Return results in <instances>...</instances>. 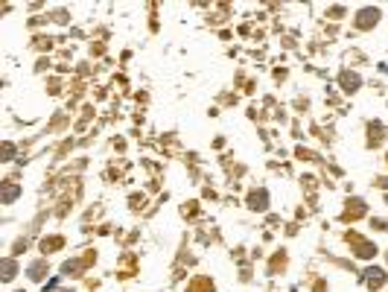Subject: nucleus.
Returning <instances> with one entry per match:
<instances>
[{
    "instance_id": "obj_1",
    "label": "nucleus",
    "mask_w": 388,
    "mask_h": 292,
    "mask_svg": "<svg viewBox=\"0 0 388 292\" xmlns=\"http://www.w3.org/2000/svg\"><path fill=\"white\" fill-rule=\"evenodd\" d=\"M347 240L356 245V257H374V254H376V245H371V243H365V240H359L356 234H350Z\"/></svg>"
},
{
    "instance_id": "obj_2",
    "label": "nucleus",
    "mask_w": 388,
    "mask_h": 292,
    "mask_svg": "<svg viewBox=\"0 0 388 292\" xmlns=\"http://www.w3.org/2000/svg\"><path fill=\"white\" fill-rule=\"evenodd\" d=\"M365 283H368L371 289H374V286H382V283H385V272H382V269H368V272H365Z\"/></svg>"
},
{
    "instance_id": "obj_3",
    "label": "nucleus",
    "mask_w": 388,
    "mask_h": 292,
    "mask_svg": "<svg viewBox=\"0 0 388 292\" xmlns=\"http://www.w3.org/2000/svg\"><path fill=\"white\" fill-rule=\"evenodd\" d=\"M376 18H379V12L376 9H362L359 12V18H356V26H371V23H376Z\"/></svg>"
},
{
    "instance_id": "obj_4",
    "label": "nucleus",
    "mask_w": 388,
    "mask_h": 292,
    "mask_svg": "<svg viewBox=\"0 0 388 292\" xmlns=\"http://www.w3.org/2000/svg\"><path fill=\"white\" fill-rule=\"evenodd\" d=\"M341 85H344V91H356L359 88V76L356 73H341Z\"/></svg>"
},
{
    "instance_id": "obj_5",
    "label": "nucleus",
    "mask_w": 388,
    "mask_h": 292,
    "mask_svg": "<svg viewBox=\"0 0 388 292\" xmlns=\"http://www.w3.org/2000/svg\"><path fill=\"white\" fill-rule=\"evenodd\" d=\"M18 193H21V190H18V184H6V187H3V202H6V205H9V202H15V196H18Z\"/></svg>"
},
{
    "instance_id": "obj_6",
    "label": "nucleus",
    "mask_w": 388,
    "mask_h": 292,
    "mask_svg": "<svg viewBox=\"0 0 388 292\" xmlns=\"http://www.w3.org/2000/svg\"><path fill=\"white\" fill-rule=\"evenodd\" d=\"M251 208H257V210L266 208V193H263V190H260V193H251Z\"/></svg>"
},
{
    "instance_id": "obj_7",
    "label": "nucleus",
    "mask_w": 388,
    "mask_h": 292,
    "mask_svg": "<svg viewBox=\"0 0 388 292\" xmlns=\"http://www.w3.org/2000/svg\"><path fill=\"white\" fill-rule=\"evenodd\" d=\"M15 278V263L12 260H3V280H12Z\"/></svg>"
},
{
    "instance_id": "obj_8",
    "label": "nucleus",
    "mask_w": 388,
    "mask_h": 292,
    "mask_svg": "<svg viewBox=\"0 0 388 292\" xmlns=\"http://www.w3.org/2000/svg\"><path fill=\"white\" fill-rule=\"evenodd\" d=\"M79 269H82L79 260H67V263H64V272H67V275H70V272H79Z\"/></svg>"
},
{
    "instance_id": "obj_9",
    "label": "nucleus",
    "mask_w": 388,
    "mask_h": 292,
    "mask_svg": "<svg viewBox=\"0 0 388 292\" xmlns=\"http://www.w3.org/2000/svg\"><path fill=\"white\" fill-rule=\"evenodd\" d=\"M41 272H44V266H41V263H36V266L29 269V278H36V280H41V278H44V275H41Z\"/></svg>"
}]
</instances>
